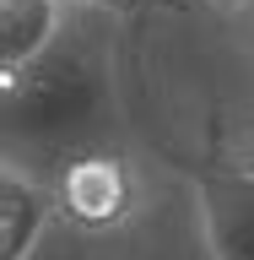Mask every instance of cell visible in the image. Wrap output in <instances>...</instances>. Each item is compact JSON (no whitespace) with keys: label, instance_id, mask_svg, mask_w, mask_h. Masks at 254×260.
I'll return each mask as SVG.
<instances>
[{"label":"cell","instance_id":"6da1fadb","mask_svg":"<svg viewBox=\"0 0 254 260\" xmlns=\"http://www.w3.org/2000/svg\"><path fill=\"white\" fill-rule=\"evenodd\" d=\"M114 98V11L76 6L65 32L22 71L0 81L6 141L27 152H76L92 146L97 119Z\"/></svg>","mask_w":254,"mask_h":260},{"label":"cell","instance_id":"7a4b0ae2","mask_svg":"<svg viewBox=\"0 0 254 260\" xmlns=\"http://www.w3.org/2000/svg\"><path fill=\"white\" fill-rule=\"evenodd\" d=\"M44 179H49V190H54L60 217L76 233H119L141 211V179H135L130 157H119L103 141L60 152L54 157V174H44Z\"/></svg>","mask_w":254,"mask_h":260},{"label":"cell","instance_id":"3957f363","mask_svg":"<svg viewBox=\"0 0 254 260\" xmlns=\"http://www.w3.org/2000/svg\"><path fill=\"white\" fill-rule=\"evenodd\" d=\"M206 260H254V168H211L190 184Z\"/></svg>","mask_w":254,"mask_h":260},{"label":"cell","instance_id":"277c9868","mask_svg":"<svg viewBox=\"0 0 254 260\" xmlns=\"http://www.w3.org/2000/svg\"><path fill=\"white\" fill-rule=\"evenodd\" d=\"M60 206H54V190L38 168H22L16 157H6V174H0V260H38L49 228H54Z\"/></svg>","mask_w":254,"mask_h":260},{"label":"cell","instance_id":"5b68a950","mask_svg":"<svg viewBox=\"0 0 254 260\" xmlns=\"http://www.w3.org/2000/svg\"><path fill=\"white\" fill-rule=\"evenodd\" d=\"M70 0H0V81L22 76L70 22Z\"/></svg>","mask_w":254,"mask_h":260},{"label":"cell","instance_id":"8992f818","mask_svg":"<svg viewBox=\"0 0 254 260\" xmlns=\"http://www.w3.org/2000/svg\"><path fill=\"white\" fill-rule=\"evenodd\" d=\"M70 6H92V11H114V16L141 11V6H173V11H190V0H70Z\"/></svg>","mask_w":254,"mask_h":260},{"label":"cell","instance_id":"52a82bcc","mask_svg":"<svg viewBox=\"0 0 254 260\" xmlns=\"http://www.w3.org/2000/svg\"><path fill=\"white\" fill-rule=\"evenodd\" d=\"M206 6H222V11H238L243 0H206Z\"/></svg>","mask_w":254,"mask_h":260},{"label":"cell","instance_id":"ba28073f","mask_svg":"<svg viewBox=\"0 0 254 260\" xmlns=\"http://www.w3.org/2000/svg\"><path fill=\"white\" fill-rule=\"evenodd\" d=\"M190 6H206V0H190Z\"/></svg>","mask_w":254,"mask_h":260}]
</instances>
